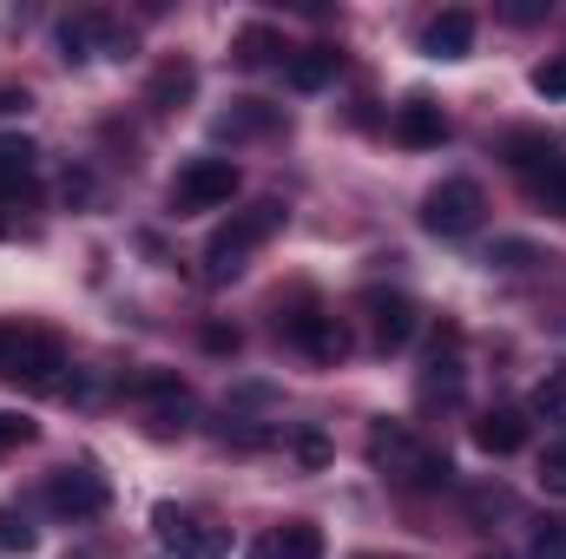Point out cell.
<instances>
[{
  "mask_svg": "<svg viewBox=\"0 0 566 559\" xmlns=\"http://www.w3.org/2000/svg\"><path fill=\"white\" fill-rule=\"evenodd\" d=\"M0 113H27V93H13V86H0Z\"/></svg>",
  "mask_w": 566,
  "mask_h": 559,
  "instance_id": "obj_36",
  "label": "cell"
},
{
  "mask_svg": "<svg viewBox=\"0 0 566 559\" xmlns=\"http://www.w3.org/2000/svg\"><path fill=\"white\" fill-rule=\"evenodd\" d=\"M363 309H369V329H376V349H409L422 316L402 289H363Z\"/></svg>",
  "mask_w": 566,
  "mask_h": 559,
  "instance_id": "obj_8",
  "label": "cell"
},
{
  "mask_svg": "<svg viewBox=\"0 0 566 559\" xmlns=\"http://www.w3.org/2000/svg\"><path fill=\"white\" fill-rule=\"evenodd\" d=\"M0 553H33V527L13 507H0Z\"/></svg>",
  "mask_w": 566,
  "mask_h": 559,
  "instance_id": "obj_27",
  "label": "cell"
},
{
  "mask_svg": "<svg viewBox=\"0 0 566 559\" xmlns=\"http://www.w3.org/2000/svg\"><path fill=\"white\" fill-rule=\"evenodd\" d=\"M191 93H198V66H191V60H165V66L151 73V86H145V106H151V113H178Z\"/></svg>",
  "mask_w": 566,
  "mask_h": 559,
  "instance_id": "obj_14",
  "label": "cell"
},
{
  "mask_svg": "<svg viewBox=\"0 0 566 559\" xmlns=\"http://www.w3.org/2000/svg\"><path fill=\"white\" fill-rule=\"evenodd\" d=\"M527 559H566V520H560V514L534 520V540H527Z\"/></svg>",
  "mask_w": 566,
  "mask_h": 559,
  "instance_id": "obj_25",
  "label": "cell"
},
{
  "mask_svg": "<svg viewBox=\"0 0 566 559\" xmlns=\"http://www.w3.org/2000/svg\"><path fill=\"white\" fill-rule=\"evenodd\" d=\"M251 559H323V527L316 520H283L277 534H264Z\"/></svg>",
  "mask_w": 566,
  "mask_h": 559,
  "instance_id": "obj_13",
  "label": "cell"
},
{
  "mask_svg": "<svg viewBox=\"0 0 566 559\" xmlns=\"http://www.w3.org/2000/svg\"><path fill=\"white\" fill-rule=\"evenodd\" d=\"M139 395H145L151 434H185L191 415H198V402H191V389H185L178 376H139Z\"/></svg>",
  "mask_w": 566,
  "mask_h": 559,
  "instance_id": "obj_9",
  "label": "cell"
},
{
  "mask_svg": "<svg viewBox=\"0 0 566 559\" xmlns=\"http://www.w3.org/2000/svg\"><path fill=\"white\" fill-rule=\"evenodd\" d=\"M481 211H488V198H481L474 178H441L422 204V224L434 238H468V231L481 224Z\"/></svg>",
  "mask_w": 566,
  "mask_h": 559,
  "instance_id": "obj_6",
  "label": "cell"
},
{
  "mask_svg": "<svg viewBox=\"0 0 566 559\" xmlns=\"http://www.w3.org/2000/svg\"><path fill=\"white\" fill-rule=\"evenodd\" d=\"M290 447H296V461H303V467H323V461H329V441H323L316 428H303V434H290Z\"/></svg>",
  "mask_w": 566,
  "mask_h": 559,
  "instance_id": "obj_31",
  "label": "cell"
},
{
  "mask_svg": "<svg viewBox=\"0 0 566 559\" xmlns=\"http://www.w3.org/2000/svg\"><path fill=\"white\" fill-rule=\"evenodd\" d=\"M151 534H158V547L171 559H224L231 553V534L211 520V514H198V507H151Z\"/></svg>",
  "mask_w": 566,
  "mask_h": 559,
  "instance_id": "obj_4",
  "label": "cell"
},
{
  "mask_svg": "<svg viewBox=\"0 0 566 559\" xmlns=\"http://www.w3.org/2000/svg\"><path fill=\"white\" fill-rule=\"evenodd\" d=\"M33 434H40V428H33L27 415H13V409H0V454H13V447H27Z\"/></svg>",
  "mask_w": 566,
  "mask_h": 559,
  "instance_id": "obj_29",
  "label": "cell"
},
{
  "mask_svg": "<svg viewBox=\"0 0 566 559\" xmlns=\"http://www.w3.org/2000/svg\"><path fill=\"white\" fill-rule=\"evenodd\" d=\"M468 46H474V13H461V7L434 13V20L422 27V53L428 60H468Z\"/></svg>",
  "mask_w": 566,
  "mask_h": 559,
  "instance_id": "obj_12",
  "label": "cell"
},
{
  "mask_svg": "<svg viewBox=\"0 0 566 559\" xmlns=\"http://www.w3.org/2000/svg\"><path fill=\"white\" fill-rule=\"evenodd\" d=\"M336 46H303V53H290L283 60V80H290V93H323L329 80H336Z\"/></svg>",
  "mask_w": 566,
  "mask_h": 559,
  "instance_id": "obj_16",
  "label": "cell"
},
{
  "mask_svg": "<svg viewBox=\"0 0 566 559\" xmlns=\"http://www.w3.org/2000/svg\"><path fill=\"white\" fill-rule=\"evenodd\" d=\"M60 191H66V198H80V204H86V198H93V178H86V171H66V178H60Z\"/></svg>",
  "mask_w": 566,
  "mask_h": 559,
  "instance_id": "obj_34",
  "label": "cell"
},
{
  "mask_svg": "<svg viewBox=\"0 0 566 559\" xmlns=\"http://www.w3.org/2000/svg\"><path fill=\"white\" fill-rule=\"evenodd\" d=\"M277 126V113L264 106V99H238L224 119H218V133H231V139H244V133H271Z\"/></svg>",
  "mask_w": 566,
  "mask_h": 559,
  "instance_id": "obj_19",
  "label": "cell"
},
{
  "mask_svg": "<svg viewBox=\"0 0 566 559\" xmlns=\"http://www.w3.org/2000/svg\"><path fill=\"white\" fill-rule=\"evenodd\" d=\"M369 467L389 474V481L409 487V494H441V487H454L448 454L428 447L409 421H376V428H369Z\"/></svg>",
  "mask_w": 566,
  "mask_h": 559,
  "instance_id": "obj_1",
  "label": "cell"
},
{
  "mask_svg": "<svg viewBox=\"0 0 566 559\" xmlns=\"http://www.w3.org/2000/svg\"><path fill=\"white\" fill-rule=\"evenodd\" d=\"M283 218H290V204H283V198H258V204L231 211V224H218V231H211V244H205V283H231L238 271H244V257L283 231Z\"/></svg>",
  "mask_w": 566,
  "mask_h": 559,
  "instance_id": "obj_3",
  "label": "cell"
},
{
  "mask_svg": "<svg viewBox=\"0 0 566 559\" xmlns=\"http://www.w3.org/2000/svg\"><path fill=\"white\" fill-rule=\"evenodd\" d=\"M27 211H33V184H0V238L33 231V224H27Z\"/></svg>",
  "mask_w": 566,
  "mask_h": 559,
  "instance_id": "obj_22",
  "label": "cell"
},
{
  "mask_svg": "<svg viewBox=\"0 0 566 559\" xmlns=\"http://www.w3.org/2000/svg\"><path fill=\"white\" fill-rule=\"evenodd\" d=\"M454 389H461V362H454V356H434V362H428V376H422V395H428V402H434V395H441V402H454Z\"/></svg>",
  "mask_w": 566,
  "mask_h": 559,
  "instance_id": "obj_26",
  "label": "cell"
},
{
  "mask_svg": "<svg viewBox=\"0 0 566 559\" xmlns=\"http://www.w3.org/2000/svg\"><path fill=\"white\" fill-rule=\"evenodd\" d=\"M488 264H494V271H527V264H534V244L507 238V244H494V251H488Z\"/></svg>",
  "mask_w": 566,
  "mask_h": 559,
  "instance_id": "obj_30",
  "label": "cell"
},
{
  "mask_svg": "<svg viewBox=\"0 0 566 559\" xmlns=\"http://www.w3.org/2000/svg\"><path fill=\"white\" fill-rule=\"evenodd\" d=\"M541 13H547V7H534V0H514V7H507V20H521V27H527V20H541Z\"/></svg>",
  "mask_w": 566,
  "mask_h": 559,
  "instance_id": "obj_35",
  "label": "cell"
},
{
  "mask_svg": "<svg viewBox=\"0 0 566 559\" xmlns=\"http://www.w3.org/2000/svg\"><path fill=\"white\" fill-rule=\"evenodd\" d=\"M60 53H66L73 66L99 60V13H73V20H60Z\"/></svg>",
  "mask_w": 566,
  "mask_h": 559,
  "instance_id": "obj_17",
  "label": "cell"
},
{
  "mask_svg": "<svg viewBox=\"0 0 566 559\" xmlns=\"http://www.w3.org/2000/svg\"><path fill=\"white\" fill-rule=\"evenodd\" d=\"M534 93H541V99H566V53H554V60L534 66Z\"/></svg>",
  "mask_w": 566,
  "mask_h": 559,
  "instance_id": "obj_28",
  "label": "cell"
},
{
  "mask_svg": "<svg viewBox=\"0 0 566 559\" xmlns=\"http://www.w3.org/2000/svg\"><path fill=\"white\" fill-rule=\"evenodd\" d=\"M205 349H211V356H238V329H218V323H211V329H205Z\"/></svg>",
  "mask_w": 566,
  "mask_h": 559,
  "instance_id": "obj_33",
  "label": "cell"
},
{
  "mask_svg": "<svg viewBox=\"0 0 566 559\" xmlns=\"http://www.w3.org/2000/svg\"><path fill=\"white\" fill-rule=\"evenodd\" d=\"M356 559H389V553H356Z\"/></svg>",
  "mask_w": 566,
  "mask_h": 559,
  "instance_id": "obj_37",
  "label": "cell"
},
{
  "mask_svg": "<svg viewBox=\"0 0 566 559\" xmlns=\"http://www.w3.org/2000/svg\"><path fill=\"white\" fill-rule=\"evenodd\" d=\"M534 198H541L554 218H566V151H554V158L534 171Z\"/></svg>",
  "mask_w": 566,
  "mask_h": 559,
  "instance_id": "obj_21",
  "label": "cell"
},
{
  "mask_svg": "<svg viewBox=\"0 0 566 559\" xmlns=\"http://www.w3.org/2000/svg\"><path fill=\"white\" fill-rule=\"evenodd\" d=\"M46 500H53V514H66V520H93V514H106L113 487H106V474H93V467L80 461V467H60V474L46 481Z\"/></svg>",
  "mask_w": 566,
  "mask_h": 559,
  "instance_id": "obj_7",
  "label": "cell"
},
{
  "mask_svg": "<svg viewBox=\"0 0 566 559\" xmlns=\"http://www.w3.org/2000/svg\"><path fill=\"white\" fill-rule=\"evenodd\" d=\"M231 53H238V66H271V60H277V53H283V40H277V33H271V27H244Z\"/></svg>",
  "mask_w": 566,
  "mask_h": 559,
  "instance_id": "obj_24",
  "label": "cell"
},
{
  "mask_svg": "<svg viewBox=\"0 0 566 559\" xmlns=\"http://www.w3.org/2000/svg\"><path fill=\"white\" fill-rule=\"evenodd\" d=\"M541 487L566 500V441H560V447H547V461H541Z\"/></svg>",
  "mask_w": 566,
  "mask_h": 559,
  "instance_id": "obj_32",
  "label": "cell"
},
{
  "mask_svg": "<svg viewBox=\"0 0 566 559\" xmlns=\"http://www.w3.org/2000/svg\"><path fill=\"white\" fill-rule=\"evenodd\" d=\"M238 198V165L231 158H191L171 178V211H218Z\"/></svg>",
  "mask_w": 566,
  "mask_h": 559,
  "instance_id": "obj_5",
  "label": "cell"
},
{
  "mask_svg": "<svg viewBox=\"0 0 566 559\" xmlns=\"http://www.w3.org/2000/svg\"><path fill=\"white\" fill-rule=\"evenodd\" d=\"M33 158H40V145L27 139V133H0V184H27Z\"/></svg>",
  "mask_w": 566,
  "mask_h": 559,
  "instance_id": "obj_18",
  "label": "cell"
},
{
  "mask_svg": "<svg viewBox=\"0 0 566 559\" xmlns=\"http://www.w3.org/2000/svg\"><path fill=\"white\" fill-rule=\"evenodd\" d=\"M494 559H501V553H494Z\"/></svg>",
  "mask_w": 566,
  "mask_h": 559,
  "instance_id": "obj_38",
  "label": "cell"
},
{
  "mask_svg": "<svg viewBox=\"0 0 566 559\" xmlns=\"http://www.w3.org/2000/svg\"><path fill=\"white\" fill-rule=\"evenodd\" d=\"M541 421H566V362H554L541 382H534V402H527Z\"/></svg>",
  "mask_w": 566,
  "mask_h": 559,
  "instance_id": "obj_20",
  "label": "cell"
},
{
  "mask_svg": "<svg viewBox=\"0 0 566 559\" xmlns=\"http://www.w3.org/2000/svg\"><path fill=\"white\" fill-rule=\"evenodd\" d=\"M0 382H13L27 395L66 389V349H60V336L33 329V323H0Z\"/></svg>",
  "mask_w": 566,
  "mask_h": 559,
  "instance_id": "obj_2",
  "label": "cell"
},
{
  "mask_svg": "<svg viewBox=\"0 0 566 559\" xmlns=\"http://www.w3.org/2000/svg\"><path fill=\"white\" fill-rule=\"evenodd\" d=\"M474 447L481 454H521L527 447V415L521 409H488L474 421Z\"/></svg>",
  "mask_w": 566,
  "mask_h": 559,
  "instance_id": "obj_15",
  "label": "cell"
},
{
  "mask_svg": "<svg viewBox=\"0 0 566 559\" xmlns=\"http://www.w3.org/2000/svg\"><path fill=\"white\" fill-rule=\"evenodd\" d=\"M396 139L409 145V151L441 145V139H448V113H441L434 99H422V93H416V99H402V106H396Z\"/></svg>",
  "mask_w": 566,
  "mask_h": 559,
  "instance_id": "obj_11",
  "label": "cell"
},
{
  "mask_svg": "<svg viewBox=\"0 0 566 559\" xmlns=\"http://www.w3.org/2000/svg\"><path fill=\"white\" fill-rule=\"evenodd\" d=\"M283 336H290L310 362H343V356H349V329H343L329 309H296V316L283 323Z\"/></svg>",
  "mask_w": 566,
  "mask_h": 559,
  "instance_id": "obj_10",
  "label": "cell"
},
{
  "mask_svg": "<svg viewBox=\"0 0 566 559\" xmlns=\"http://www.w3.org/2000/svg\"><path fill=\"white\" fill-rule=\"evenodd\" d=\"M547 158H554V139H547V133H514V139H507V165L527 171V178H534Z\"/></svg>",
  "mask_w": 566,
  "mask_h": 559,
  "instance_id": "obj_23",
  "label": "cell"
}]
</instances>
